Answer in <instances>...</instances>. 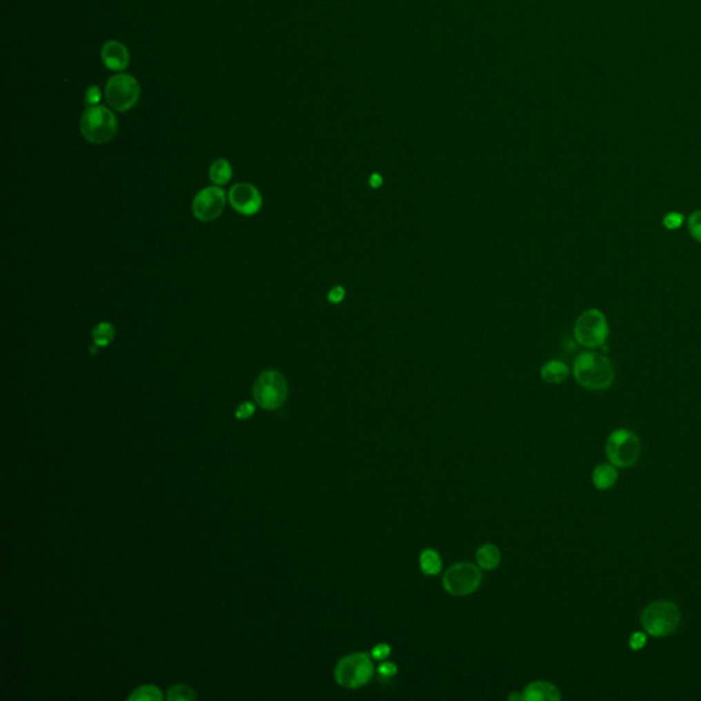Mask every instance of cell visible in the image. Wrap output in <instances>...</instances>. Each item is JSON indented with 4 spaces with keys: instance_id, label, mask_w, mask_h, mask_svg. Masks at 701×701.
I'll list each match as a JSON object with an SVG mask.
<instances>
[{
    "instance_id": "44dd1931",
    "label": "cell",
    "mask_w": 701,
    "mask_h": 701,
    "mask_svg": "<svg viewBox=\"0 0 701 701\" xmlns=\"http://www.w3.org/2000/svg\"><path fill=\"white\" fill-rule=\"evenodd\" d=\"M168 699L170 701H190L195 699V692L192 688L185 685H175L170 688Z\"/></svg>"
},
{
    "instance_id": "52a82bcc",
    "label": "cell",
    "mask_w": 701,
    "mask_h": 701,
    "mask_svg": "<svg viewBox=\"0 0 701 701\" xmlns=\"http://www.w3.org/2000/svg\"><path fill=\"white\" fill-rule=\"evenodd\" d=\"M288 397V384L285 377L275 371L267 370L258 377L254 385V399L264 410L279 408Z\"/></svg>"
},
{
    "instance_id": "f1b7e54d",
    "label": "cell",
    "mask_w": 701,
    "mask_h": 701,
    "mask_svg": "<svg viewBox=\"0 0 701 701\" xmlns=\"http://www.w3.org/2000/svg\"><path fill=\"white\" fill-rule=\"evenodd\" d=\"M344 296H346V290L343 286H335L328 295V297L332 303H340L344 299Z\"/></svg>"
},
{
    "instance_id": "8fae6325",
    "label": "cell",
    "mask_w": 701,
    "mask_h": 701,
    "mask_svg": "<svg viewBox=\"0 0 701 701\" xmlns=\"http://www.w3.org/2000/svg\"><path fill=\"white\" fill-rule=\"evenodd\" d=\"M230 206L241 215H255L262 208V196L257 186L248 182H240L229 190Z\"/></svg>"
},
{
    "instance_id": "7a4b0ae2",
    "label": "cell",
    "mask_w": 701,
    "mask_h": 701,
    "mask_svg": "<svg viewBox=\"0 0 701 701\" xmlns=\"http://www.w3.org/2000/svg\"><path fill=\"white\" fill-rule=\"evenodd\" d=\"M681 623V613L675 603L658 600L651 603L641 613V624L652 637H667L673 634Z\"/></svg>"
},
{
    "instance_id": "8992f818",
    "label": "cell",
    "mask_w": 701,
    "mask_h": 701,
    "mask_svg": "<svg viewBox=\"0 0 701 701\" xmlns=\"http://www.w3.org/2000/svg\"><path fill=\"white\" fill-rule=\"evenodd\" d=\"M606 452L615 467H631L638 462L641 455L640 438L631 431L618 429L607 438Z\"/></svg>"
},
{
    "instance_id": "ffe728a7",
    "label": "cell",
    "mask_w": 701,
    "mask_h": 701,
    "mask_svg": "<svg viewBox=\"0 0 701 701\" xmlns=\"http://www.w3.org/2000/svg\"><path fill=\"white\" fill-rule=\"evenodd\" d=\"M162 699H164L162 692L159 691V688L154 685L140 687L128 698V700L133 701H161Z\"/></svg>"
},
{
    "instance_id": "9a60e30c",
    "label": "cell",
    "mask_w": 701,
    "mask_h": 701,
    "mask_svg": "<svg viewBox=\"0 0 701 701\" xmlns=\"http://www.w3.org/2000/svg\"><path fill=\"white\" fill-rule=\"evenodd\" d=\"M477 562H478V566L484 570H493L499 566L500 563V559H502V553L499 551V548L493 544H484L478 548L477 553Z\"/></svg>"
},
{
    "instance_id": "5b68a950",
    "label": "cell",
    "mask_w": 701,
    "mask_h": 701,
    "mask_svg": "<svg viewBox=\"0 0 701 701\" xmlns=\"http://www.w3.org/2000/svg\"><path fill=\"white\" fill-rule=\"evenodd\" d=\"M374 666L370 656L364 652H356L344 656L335 670L336 681L346 689H357L371 681Z\"/></svg>"
},
{
    "instance_id": "484cf974",
    "label": "cell",
    "mask_w": 701,
    "mask_h": 701,
    "mask_svg": "<svg viewBox=\"0 0 701 701\" xmlns=\"http://www.w3.org/2000/svg\"><path fill=\"white\" fill-rule=\"evenodd\" d=\"M629 644H630V648L633 651H640V649H642L645 646L646 637H645L644 633H640V631L634 633V634H631V637L629 640Z\"/></svg>"
},
{
    "instance_id": "d4e9b609",
    "label": "cell",
    "mask_w": 701,
    "mask_h": 701,
    "mask_svg": "<svg viewBox=\"0 0 701 701\" xmlns=\"http://www.w3.org/2000/svg\"><path fill=\"white\" fill-rule=\"evenodd\" d=\"M391 652H392V649H391V646L388 644H377L373 648L371 655L377 660H385L391 655Z\"/></svg>"
},
{
    "instance_id": "7402d4cb",
    "label": "cell",
    "mask_w": 701,
    "mask_h": 701,
    "mask_svg": "<svg viewBox=\"0 0 701 701\" xmlns=\"http://www.w3.org/2000/svg\"><path fill=\"white\" fill-rule=\"evenodd\" d=\"M688 229L691 232V236L701 244V210L691 214L688 219Z\"/></svg>"
},
{
    "instance_id": "5bb4252c",
    "label": "cell",
    "mask_w": 701,
    "mask_h": 701,
    "mask_svg": "<svg viewBox=\"0 0 701 701\" xmlns=\"http://www.w3.org/2000/svg\"><path fill=\"white\" fill-rule=\"evenodd\" d=\"M616 481H618V471L613 463L611 464H607V463L599 464L593 470L592 482L600 491H607V489L613 488V485L616 484Z\"/></svg>"
},
{
    "instance_id": "d6986e66",
    "label": "cell",
    "mask_w": 701,
    "mask_h": 701,
    "mask_svg": "<svg viewBox=\"0 0 701 701\" xmlns=\"http://www.w3.org/2000/svg\"><path fill=\"white\" fill-rule=\"evenodd\" d=\"M114 337H115V329L108 322H100L92 330V340H93V344L97 347L110 346L112 343Z\"/></svg>"
},
{
    "instance_id": "9c48e42d",
    "label": "cell",
    "mask_w": 701,
    "mask_h": 701,
    "mask_svg": "<svg viewBox=\"0 0 701 701\" xmlns=\"http://www.w3.org/2000/svg\"><path fill=\"white\" fill-rule=\"evenodd\" d=\"M104 96L111 108L117 111H128L139 100V81L129 75L112 76L106 84Z\"/></svg>"
},
{
    "instance_id": "4316f807",
    "label": "cell",
    "mask_w": 701,
    "mask_h": 701,
    "mask_svg": "<svg viewBox=\"0 0 701 701\" xmlns=\"http://www.w3.org/2000/svg\"><path fill=\"white\" fill-rule=\"evenodd\" d=\"M397 673V666L392 662H385L378 667V674L382 678H392Z\"/></svg>"
},
{
    "instance_id": "2e32d148",
    "label": "cell",
    "mask_w": 701,
    "mask_h": 701,
    "mask_svg": "<svg viewBox=\"0 0 701 701\" xmlns=\"http://www.w3.org/2000/svg\"><path fill=\"white\" fill-rule=\"evenodd\" d=\"M569 375V367L560 360H549L541 368V377L549 384H560Z\"/></svg>"
},
{
    "instance_id": "30bf717a",
    "label": "cell",
    "mask_w": 701,
    "mask_h": 701,
    "mask_svg": "<svg viewBox=\"0 0 701 701\" xmlns=\"http://www.w3.org/2000/svg\"><path fill=\"white\" fill-rule=\"evenodd\" d=\"M226 204L225 190L219 186H207L201 189L193 199L192 211L193 215L203 221H214L221 217Z\"/></svg>"
},
{
    "instance_id": "f546056e",
    "label": "cell",
    "mask_w": 701,
    "mask_h": 701,
    "mask_svg": "<svg viewBox=\"0 0 701 701\" xmlns=\"http://www.w3.org/2000/svg\"><path fill=\"white\" fill-rule=\"evenodd\" d=\"M370 185H371L373 188H379V186L382 185V177L379 175H377V173L371 175V177H370Z\"/></svg>"
},
{
    "instance_id": "83f0119b",
    "label": "cell",
    "mask_w": 701,
    "mask_h": 701,
    "mask_svg": "<svg viewBox=\"0 0 701 701\" xmlns=\"http://www.w3.org/2000/svg\"><path fill=\"white\" fill-rule=\"evenodd\" d=\"M255 413V406L253 403H243L241 406H239L237 411H236V417L239 419H247L250 418L253 414Z\"/></svg>"
},
{
    "instance_id": "7c38bea8",
    "label": "cell",
    "mask_w": 701,
    "mask_h": 701,
    "mask_svg": "<svg viewBox=\"0 0 701 701\" xmlns=\"http://www.w3.org/2000/svg\"><path fill=\"white\" fill-rule=\"evenodd\" d=\"M100 55H101V61L106 65V68L110 70H114V72L125 70L129 65V61H130L128 48L122 43L115 41V40L107 41L101 47Z\"/></svg>"
},
{
    "instance_id": "3957f363",
    "label": "cell",
    "mask_w": 701,
    "mask_h": 701,
    "mask_svg": "<svg viewBox=\"0 0 701 701\" xmlns=\"http://www.w3.org/2000/svg\"><path fill=\"white\" fill-rule=\"evenodd\" d=\"M84 139L93 144H104L114 139L118 130V122L111 110L104 106H90L86 110L80 122Z\"/></svg>"
},
{
    "instance_id": "277c9868",
    "label": "cell",
    "mask_w": 701,
    "mask_h": 701,
    "mask_svg": "<svg viewBox=\"0 0 701 701\" xmlns=\"http://www.w3.org/2000/svg\"><path fill=\"white\" fill-rule=\"evenodd\" d=\"M610 335V326L606 315L598 310L591 308L584 311L575 321L574 336L580 346L595 350L606 344Z\"/></svg>"
},
{
    "instance_id": "603a6c76",
    "label": "cell",
    "mask_w": 701,
    "mask_h": 701,
    "mask_svg": "<svg viewBox=\"0 0 701 701\" xmlns=\"http://www.w3.org/2000/svg\"><path fill=\"white\" fill-rule=\"evenodd\" d=\"M685 221V217L681 214V213H669L664 218H663V225L670 229V230H674V229H678L682 226Z\"/></svg>"
},
{
    "instance_id": "6da1fadb",
    "label": "cell",
    "mask_w": 701,
    "mask_h": 701,
    "mask_svg": "<svg viewBox=\"0 0 701 701\" xmlns=\"http://www.w3.org/2000/svg\"><path fill=\"white\" fill-rule=\"evenodd\" d=\"M573 374L575 381L589 391H606L615 379L613 362L607 356L593 350H586L577 356Z\"/></svg>"
},
{
    "instance_id": "ac0fdd59",
    "label": "cell",
    "mask_w": 701,
    "mask_h": 701,
    "mask_svg": "<svg viewBox=\"0 0 701 701\" xmlns=\"http://www.w3.org/2000/svg\"><path fill=\"white\" fill-rule=\"evenodd\" d=\"M208 175L215 185H225L230 181V178L233 175L232 166L226 159H217L210 166Z\"/></svg>"
},
{
    "instance_id": "e0dca14e",
    "label": "cell",
    "mask_w": 701,
    "mask_h": 701,
    "mask_svg": "<svg viewBox=\"0 0 701 701\" xmlns=\"http://www.w3.org/2000/svg\"><path fill=\"white\" fill-rule=\"evenodd\" d=\"M419 566L424 574L437 575L442 567L441 556L435 549H425L419 556Z\"/></svg>"
},
{
    "instance_id": "cb8c5ba5",
    "label": "cell",
    "mask_w": 701,
    "mask_h": 701,
    "mask_svg": "<svg viewBox=\"0 0 701 701\" xmlns=\"http://www.w3.org/2000/svg\"><path fill=\"white\" fill-rule=\"evenodd\" d=\"M100 99H101V92H100L99 88L96 87V86H90V87L88 88L87 92H86V100H84L87 106H89V107L90 106H97Z\"/></svg>"
},
{
    "instance_id": "ba28073f",
    "label": "cell",
    "mask_w": 701,
    "mask_h": 701,
    "mask_svg": "<svg viewBox=\"0 0 701 701\" xmlns=\"http://www.w3.org/2000/svg\"><path fill=\"white\" fill-rule=\"evenodd\" d=\"M481 570L473 563H456L451 566L442 578V586L452 596H467L481 585Z\"/></svg>"
},
{
    "instance_id": "4fadbf2b",
    "label": "cell",
    "mask_w": 701,
    "mask_h": 701,
    "mask_svg": "<svg viewBox=\"0 0 701 701\" xmlns=\"http://www.w3.org/2000/svg\"><path fill=\"white\" fill-rule=\"evenodd\" d=\"M522 696L524 700L527 701H557L562 698L559 689L545 681H535L529 684Z\"/></svg>"
}]
</instances>
